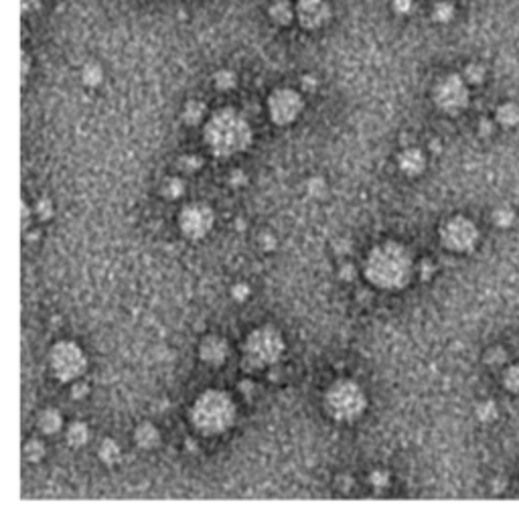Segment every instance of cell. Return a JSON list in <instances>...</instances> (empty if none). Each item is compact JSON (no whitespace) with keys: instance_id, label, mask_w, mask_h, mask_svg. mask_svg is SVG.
<instances>
[{"instance_id":"1","label":"cell","mask_w":519,"mask_h":519,"mask_svg":"<svg viewBox=\"0 0 519 519\" xmlns=\"http://www.w3.org/2000/svg\"><path fill=\"white\" fill-rule=\"evenodd\" d=\"M414 272V262L410 252L396 242L377 245L369 252L366 262L367 280L386 290L404 288Z\"/></svg>"},{"instance_id":"2","label":"cell","mask_w":519,"mask_h":519,"mask_svg":"<svg viewBox=\"0 0 519 519\" xmlns=\"http://www.w3.org/2000/svg\"><path fill=\"white\" fill-rule=\"evenodd\" d=\"M205 142L215 156H234L242 153L252 142V128L244 116L232 108L215 112L205 124Z\"/></svg>"},{"instance_id":"3","label":"cell","mask_w":519,"mask_h":519,"mask_svg":"<svg viewBox=\"0 0 519 519\" xmlns=\"http://www.w3.org/2000/svg\"><path fill=\"white\" fill-rule=\"evenodd\" d=\"M236 406L221 392H205L197 397L191 410V422L203 434H219L234 424Z\"/></svg>"},{"instance_id":"4","label":"cell","mask_w":519,"mask_h":519,"mask_svg":"<svg viewBox=\"0 0 519 519\" xmlns=\"http://www.w3.org/2000/svg\"><path fill=\"white\" fill-rule=\"evenodd\" d=\"M242 351H244L242 366L249 371L274 366L284 353V339L272 327H262L247 335Z\"/></svg>"},{"instance_id":"5","label":"cell","mask_w":519,"mask_h":519,"mask_svg":"<svg viewBox=\"0 0 519 519\" xmlns=\"http://www.w3.org/2000/svg\"><path fill=\"white\" fill-rule=\"evenodd\" d=\"M366 394L355 381H337L329 388L325 396V406L329 414L341 420V422H351L359 418L366 410Z\"/></svg>"},{"instance_id":"6","label":"cell","mask_w":519,"mask_h":519,"mask_svg":"<svg viewBox=\"0 0 519 519\" xmlns=\"http://www.w3.org/2000/svg\"><path fill=\"white\" fill-rule=\"evenodd\" d=\"M49 367L59 381H75L86 373L88 357L79 345L71 341H62L53 345L49 353Z\"/></svg>"},{"instance_id":"7","label":"cell","mask_w":519,"mask_h":519,"mask_svg":"<svg viewBox=\"0 0 519 519\" xmlns=\"http://www.w3.org/2000/svg\"><path fill=\"white\" fill-rule=\"evenodd\" d=\"M434 102L446 114H458L469 106L466 79L460 75H446L434 88Z\"/></svg>"},{"instance_id":"8","label":"cell","mask_w":519,"mask_h":519,"mask_svg":"<svg viewBox=\"0 0 519 519\" xmlns=\"http://www.w3.org/2000/svg\"><path fill=\"white\" fill-rule=\"evenodd\" d=\"M303 108H305V102L301 93L290 88H280L268 97V114L272 122L278 126H288L294 122L301 116Z\"/></svg>"},{"instance_id":"9","label":"cell","mask_w":519,"mask_h":519,"mask_svg":"<svg viewBox=\"0 0 519 519\" xmlns=\"http://www.w3.org/2000/svg\"><path fill=\"white\" fill-rule=\"evenodd\" d=\"M215 225L214 209L205 203H189L179 215V227L189 240H203Z\"/></svg>"},{"instance_id":"10","label":"cell","mask_w":519,"mask_h":519,"mask_svg":"<svg viewBox=\"0 0 519 519\" xmlns=\"http://www.w3.org/2000/svg\"><path fill=\"white\" fill-rule=\"evenodd\" d=\"M440 240H442V245L451 252H469L477 244L479 232L471 219L453 217L444 223V227L440 232Z\"/></svg>"},{"instance_id":"11","label":"cell","mask_w":519,"mask_h":519,"mask_svg":"<svg viewBox=\"0 0 519 519\" xmlns=\"http://www.w3.org/2000/svg\"><path fill=\"white\" fill-rule=\"evenodd\" d=\"M296 15L305 29H321L331 19V8L327 0H299Z\"/></svg>"},{"instance_id":"12","label":"cell","mask_w":519,"mask_h":519,"mask_svg":"<svg viewBox=\"0 0 519 519\" xmlns=\"http://www.w3.org/2000/svg\"><path fill=\"white\" fill-rule=\"evenodd\" d=\"M227 355H229V347H227L225 339H221V337H205V339L201 341V345H199V357H201L205 364H209V366H221V364H225Z\"/></svg>"},{"instance_id":"13","label":"cell","mask_w":519,"mask_h":519,"mask_svg":"<svg viewBox=\"0 0 519 519\" xmlns=\"http://www.w3.org/2000/svg\"><path fill=\"white\" fill-rule=\"evenodd\" d=\"M397 167L404 175H410V177H416L424 171L426 167V156L420 149H406L402 151L399 156H397Z\"/></svg>"},{"instance_id":"14","label":"cell","mask_w":519,"mask_h":519,"mask_svg":"<svg viewBox=\"0 0 519 519\" xmlns=\"http://www.w3.org/2000/svg\"><path fill=\"white\" fill-rule=\"evenodd\" d=\"M134 442L142 451H153L160 444V432L151 422H142L140 426L134 430Z\"/></svg>"},{"instance_id":"15","label":"cell","mask_w":519,"mask_h":519,"mask_svg":"<svg viewBox=\"0 0 519 519\" xmlns=\"http://www.w3.org/2000/svg\"><path fill=\"white\" fill-rule=\"evenodd\" d=\"M97 457H100V460H102L104 464L114 466V464H118L120 458H122V449H120V444H118L114 438H104V440L100 442Z\"/></svg>"},{"instance_id":"16","label":"cell","mask_w":519,"mask_h":519,"mask_svg":"<svg viewBox=\"0 0 519 519\" xmlns=\"http://www.w3.org/2000/svg\"><path fill=\"white\" fill-rule=\"evenodd\" d=\"M37 424H39V428H41V432H43V434L53 436V434H57V432L63 428V418L57 410L49 408V410H43V412H41V416H39Z\"/></svg>"},{"instance_id":"17","label":"cell","mask_w":519,"mask_h":519,"mask_svg":"<svg viewBox=\"0 0 519 519\" xmlns=\"http://www.w3.org/2000/svg\"><path fill=\"white\" fill-rule=\"evenodd\" d=\"M65 438L73 449H82L90 442V426L86 422H71L67 426Z\"/></svg>"},{"instance_id":"18","label":"cell","mask_w":519,"mask_h":519,"mask_svg":"<svg viewBox=\"0 0 519 519\" xmlns=\"http://www.w3.org/2000/svg\"><path fill=\"white\" fill-rule=\"evenodd\" d=\"M205 114H207L205 104H203V102H199V100H191V102H187V104H185L181 118H183V122L187 124V126H197V124L203 122Z\"/></svg>"},{"instance_id":"19","label":"cell","mask_w":519,"mask_h":519,"mask_svg":"<svg viewBox=\"0 0 519 519\" xmlns=\"http://www.w3.org/2000/svg\"><path fill=\"white\" fill-rule=\"evenodd\" d=\"M160 195L169 201H177L185 195V181L181 177H167L160 185Z\"/></svg>"},{"instance_id":"20","label":"cell","mask_w":519,"mask_h":519,"mask_svg":"<svg viewBox=\"0 0 519 519\" xmlns=\"http://www.w3.org/2000/svg\"><path fill=\"white\" fill-rule=\"evenodd\" d=\"M270 17H272L276 25H290V21L294 17V10H292L288 0H276L274 4L270 6Z\"/></svg>"},{"instance_id":"21","label":"cell","mask_w":519,"mask_h":519,"mask_svg":"<svg viewBox=\"0 0 519 519\" xmlns=\"http://www.w3.org/2000/svg\"><path fill=\"white\" fill-rule=\"evenodd\" d=\"M497 120L499 124H503L505 128H513L519 124V106L509 102V104H503L499 110H497Z\"/></svg>"},{"instance_id":"22","label":"cell","mask_w":519,"mask_h":519,"mask_svg":"<svg viewBox=\"0 0 519 519\" xmlns=\"http://www.w3.org/2000/svg\"><path fill=\"white\" fill-rule=\"evenodd\" d=\"M82 82H84L88 88H97V86L104 82V69H102L97 63H88V65L82 69Z\"/></svg>"},{"instance_id":"23","label":"cell","mask_w":519,"mask_h":519,"mask_svg":"<svg viewBox=\"0 0 519 519\" xmlns=\"http://www.w3.org/2000/svg\"><path fill=\"white\" fill-rule=\"evenodd\" d=\"M214 86L219 90V92H229L238 86V77L234 71L229 69H221L214 75Z\"/></svg>"},{"instance_id":"24","label":"cell","mask_w":519,"mask_h":519,"mask_svg":"<svg viewBox=\"0 0 519 519\" xmlns=\"http://www.w3.org/2000/svg\"><path fill=\"white\" fill-rule=\"evenodd\" d=\"M453 17H455V4H453V2L440 0V2L434 4V8H432V19H434L436 23H449Z\"/></svg>"},{"instance_id":"25","label":"cell","mask_w":519,"mask_h":519,"mask_svg":"<svg viewBox=\"0 0 519 519\" xmlns=\"http://www.w3.org/2000/svg\"><path fill=\"white\" fill-rule=\"evenodd\" d=\"M305 189L306 195L312 197V199H325V197H327V191H329V187H327L323 177H310V179L306 181Z\"/></svg>"},{"instance_id":"26","label":"cell","mask_w":519,"mask_h":519,"mask_svg":"<svg viewBox=\"0 0 519 519\" xmlns=\"http://www.w3.org/2000/svg\"><path fill=\"white\" fill-rule=\"evenodd\" d=\"M45 455H47V449H45V444L39 438H32V440H29L25 444V458L29 462H39V460H43Z\"/></svg>"},{"instance_id":"27","label":"cell","mask_w":519,"mask_h":519,"mask_svg":"<svg viewBox=\"0 0 519 519\" xmlns=\"http://www.w3.org/2000/svg\"><path fill=\"white\" fill-rule=\"evenodd\" d=\"M177 167H179V171L191 175V173H195V171H199L203 167V158L197 156V154H185L177 160Z\"/></svg>"},{"instance_id":"28","label":"cell","mask_w":519,"mask_h":519,"mask_svg":"<svg viewBox=\"0 0 519 519\" xmlns=\"http://www.w3.org/2000/svg\"><path fill=\"white\" fill-rule=\"evenodd\" d=\"M462 77L466 79V84H481L485 79V67L479 63H471V65H466Z\"/></svg>"},{"instance_id":"29","label":"cell","mask_w":519,"mask_h":519,"mask_svg":"<svg viewBox=\"0 0 519 519\" xmlns=\"http://www.w3.org/2000/svg\"><path fill=\"white\" fill-rule=\"evenodd\" d=\"M53 211H55V207H53V201H51V199H39L37 205H35V215H37L41 221L51 219V217H53Z\"/></svg>"},{"instance_id":"30","label":"cell","mask_w":519,"mask_h":519,"mask_svg":"<svg viewBox=\"0 0 519 519\" xmlns=\"http://www.w3.org/2000/svg\"><path fill=\"white\" fill-rule=\"evenodd\" d=\"M477 416L481 422H493L497 418V406L493 402H483L477 408Z\"/></svg>"},{"instance_id":"31","label":"cell","mask_w":519,"mask_h":519,"mask_svg":"<svg viewBox=\"0 0 519 519\" xmlns=\"http://www.w3.org/2000/svg\"><path fill=\"white\" fill-rule=\"evenodd\" d=\"M513 209H509V207H499L495 214H493V221L499 225V227H507V225H511L513 223Z\"/></svg>"},{"instance_id":"32","label":"cell","mask_w":519,"mask_h":519,"mask_svg":"<svg viewBox=\"0 0 519 519\" xmlns=\"http://www.w3.org/2000/svg\"><path fill=\"white\" fill-rule=\"evenodd\" d=\"M503 381H505V388H507L509 392L519 394V366L509 367L507 373H505V377H503Z\"/></svg>"},{"instance_id":"33","label":"cell","mask_w":519,"mask_h":519,"mask_svg":"<svg viewBox=\"0 0 519 519\" xmlns=\"http://www.w3.org/2000/svg\"><path fill=\"white\" fill-rule=\"evenodd\" d=\"M369 483H371V487L373 489L384 491V489L390 485V475H388L386 471H373V473L369 475Z\"/></svg>"},{"instance_id":"34","label":"cell","mask_w":519,"mask_h":519,"mask_svg":"<svg viewBox=\"0 0 519 519\" xmlns=\"http://www.w3.org/2000/svg\"><path fill=\"white\" fill-rule=\"evenodd\" d=\"M247 296H249V286H247V284L238 282V284L232 286V299H234V301L244 303V301H247Z\"/></svg>"},{"instance_id":"35","label":"cell","mask_w":519,"mask_h":519,"mask_svg":"<svg viewBox=\"0 0 519 519\" xmlns=\"http://www.w3.org/2000/svg\"><path fill=\"white\" fill-rule=\"evenodd\" d=\"M276 236H272L270 232H264V234H260L258 236V245L264 249V252H274L276 249Z\"/></svg>"},{"instance_id":"36","label":"cell","mask_w":519,"mask_h":519,"mask_svg":"<svg viewBox=\"0 0 519 519\" xmlns=\"http://www.w3.org/2000/svg\"><path fill=\"white\" fill-rule=\"evenodd\" d=\"M88 394H90V386L86 381L75 379V384L71 386V397L73 399H82V397H86Z\"/></svg>"},{"instance_id":"37","label":"cell","mask_w":519,"mask_h":519,"mask_svg":"<svg viewBox=\"0 0 519 519\" xmlns=\"http://www.w3.org/2000/svg\"><path fill=\"white\" fill-rule=\"evenodd\" d=\"M229 183L234 185V187H244L247 183V175H245L242 169H234L229 173Z\"/></svg>"},{"instance_id":"38","label":"cell","mask_w":519,"mask_h":519,"mask_svg":"<svg viewBox=\"0 0 519 519\" xmlns=\"http://www.w3.org/2000/svg\"><path fill=\"white\" fill-rule=\"evenodd\" d=\"M355 276H357V272H355V268H353L351 264H343L341 270H339V278H343V280H347V282H351Z\"/></svg>"},{"instance_id":"39","label":"cell","mask_w":519,"mask_h":519,"mask_svg":"<svg viewBox=\"0 0 519 519\" xmlns=\"http://www.w3.org/2000/svg\"><path fill=\"white\" fill-rule=\"evenodd\" d=\"M394 8L399 15H406L412 10V0H394Z\"/></svg>"},{"instance_id":"40","label":"cell","mask_w":519,"mask_h":519,"mask_svg":"<svg viewBox=\"0 0 519 519\" xmlns=\"http://www.w3.org/2000/svg\"><path fill=\"white\" fill-rule=\"evenodd\" d=\"M317 86H319V82H317L312 75H305V77H303V88H305L306 92H314Z\"/></svg>"},{"instance_id":"41","label":"cell","mask_w":519,"mask_h":519,"mask_svg":"<svg viewBox=\"0 0 519 519\" xmlns=\"http://www.w3.org/2000/svg\"><path fill=\"white\" fill-rule=\"evenodd\" d=\"M41 0H21V6H23V12H31L35 8H39Z\"/></svg>"},{"instance_id":"42","label":"cell","mask_w":519,"mask_h":519,"mask_svg":"<svg viewBox=\"0 0 519 519\" xmlns=\"http://www.w3.org/2000/svg\"><path fill=\"white\" fill-rule=\"evenodd\" d=\"M240 390H242V394H252V390H254V384H252L249 379H245V381H240Z\"/></svg>"},{"instance_id":"43","label":"cell","mask_w":519,"mask_h":519,"mask_svg":"<svg viewBox=\"0 0 519 519\" xmlns=\"http://www.w3.org/2000/svg\"><path fill=\"white\" fill-rule=\"evenodd\" d=\"M29 214H31V211H29V205H27V203H23V225H25V227H27V219H29Z\"/></svg>"},{"instance_id":"44","label":"cell","mask_w":519,"mask_h":519,"mask_svg":"<svg viewBox=\"0 0 519 519\" xmlns=\"http://www.w3.org/2000/svg\"><path fill=\"white\" fill-rule=\"evenodd\" d=\"M27 69H29V67H27V55H23V77L27 75Z\"/></svg>"}]
</instances>
